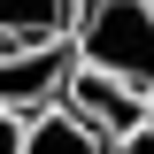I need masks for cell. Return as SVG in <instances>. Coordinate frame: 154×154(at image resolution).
<instances>
[{
    "label": "cell",
    "instance_id": "cell-7",
    "mask_svg": "<svg viewBox=\"0 0 154 154\" xmlns=\"http://www.w3.org/2000/svg\"><path fill=\"white\" fill-rule=\"evenodd\" d=\"M23 146V116H8V108H0V154H16Z\"/></svg>",
    "mask_w": 154,
    "mask_h": 154
},
{
    "label": "cell",
    "instance_id": "cell-4",
    "mask_svg": "<svg viewBox=\"0 0 154 154\" xmlns=\"http://www.w3.org/2000/svg\"><path fill=\"white\" fill-rule=\"evenodd\" d=\"M77 0H0V38L8 46H38V38H69Z\"/></svg>",
    "mask_w": 154,
    "mask_h": 154
},
{
    "label": "cell",
    "instance_id": "cell-3",
    "mask_svg": "<svg viewBox=\"0 0 154 154\" xmlns=\"http://www.w3.org/2000/svg\"><path fill=\"white\" fill-rule=\"evenodd\" d=\"M62 108H69L77 123L100 139V146H116L131 123H146V93H139V85H123V77H100V69H85V62L62 77Z\"/></svg>",
    "mask_w": 154,
    "mask_h": 154
},
{
    "label": "cell",
    "instance_id": "cell-2",
    "mask_svg": "<svg viewBox=\"0 0 154 154\" xmlns=\"http://www.w3.org/2000/svg\"><path fill=\"white\" fill-rule=\"evenodd\" d=\"M77 69L69 38H38V46H0V108L8 116H38L62 100V77Z\"/></svg>",
    "mask_w": 154,
    "mask_h": 154
},
{
    "label": "cell",
    "instance_id": "cell-6",
    "mask_svg": "<svg viewBox=\"0 0 154 154\" xmlns=\"http://www.w3.org/2000/svg\"><path fill=\"white\" fill-rule=\"evenodd\" d=\"M108 154H154V116H146V123H131V131L116 139V146H108Z\"/></svg>",
    "mask_w": 154,
    "mask_h": 154
},
{
    "label": "cell",
    "instance_id": "cell-9",
    "mask_svg": "<svg viewBox=\"0 0 154 154\" xmlns=\"http://www.w3.org/2000/svg\"><path fill=\"white\" fill-rule=\"evenodd\" d=\"M146 8H154V0H146Z\"/></svg>",
    "mask_w": 154,
    "mask_h": 154
},
{
    "label": "cell",
    "instance_id": "cell-8",
    "mask_svg": "<svg viewBox=\"0 0 154 154\" xmlns=\"http://www.w3.org/2000/svg\"><path fill=\"white\" fill-rule=\"evenodd\" d=\"M0 46H8V38H0Z\"/></svg>",
    "mask_w": 154,
    "mask_h": 154
},
{
    "label": "cell",
    "instance_id": "cell-5",
    "mask_svg": "<svg viewBox=\"0 0 154 154\" xmlns=\"http://www.w3.org/2000/svg\"><path fill=\"white\" fill-rule=\"evenodd\" d=\"M16 154H108V146H100V139H93V131H85V123L54 100V108L23 116V146H16Z\"/></svg>",
    "mask_w": 154,
    "mask_h": 154
},
{
    "label": "cell",
    "instance_id": "cell-1",
    "mask_svg": "<svg viewBox=\"0 0 154 154\" xmlns=\"http://www.w3.org/2000/svg\"><path fill=\"white\" fill-rule=\"evenodd\" d=\"M69 54L100 77H123V85L154 93V8L146 0H77Z\"/></svg>",
    "mask_w": 154,
    "mask_h": 154
}]
</instances>
